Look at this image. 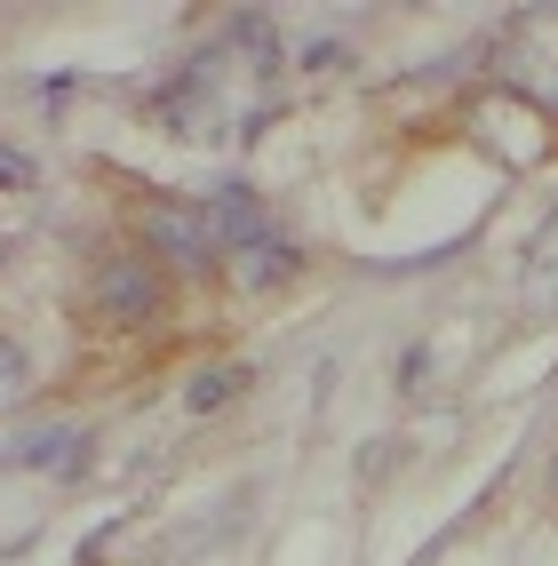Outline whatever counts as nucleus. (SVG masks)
Instances as JSON below:
<instances>
[{"label": "nucleus", "instance_id": "20e7f679", "mask_svg": "<svg viewBox=\"0 0 558 566\" xmlns=\"http://www.w3.org/2000/svg\"><path fill=\"white\" fill-rule=\"evenodd\" d=\"M17 463H41V471L72 479V471L88 463V431H72V423H56V431H24V439H17Z\"/></svg>", "mask_w": 558, "mask_h": 566}, {"label": "nucleus", "instance_id": "0eeeda50", "mask_svg": "<svg viewBox=\"0 0 558 566\" xmlns=\"http://www.w3.org/2000/svg\"><path fill=\"white\" fill-rule=\"evenodd\" d=\"M0 184H32V168H24V160H9V153H0Z\"/></svg>", "mask_w": 558, "mask_h": 566}, {"label": "nucleus", "instance_id": "f257e3e1", "mask_svg": "<svg viewBox=\"0 0 558 566\" xmlns=\"http://www.w3.org/2000/svg\"><path fill=\"white\" fill-rule=\"evenodd\" d=\"M88 304L112 319V327H152L160 304H168V280L152 255H104L96 280H88Z\"/></svg>", "mask_w": 558, "mask_h": 566}, {"label": "nucleus", "instance_id": "f03ea898", "mask_svg": "<svg viewBox=\"0 0 558 566\" xmlns=\"http://www.w3.org/2000/svg\"><path fill=\"white\" fill-rule=\"evenodd\" d=\"M144 240H152V263L168 255L176 272H215V223H208V208H192V200H152L144 208Z\"/></svg>", "mask_w": 558, "mask_h": 566}, {"label": "nucleus", "instance_id": "423d86ee", "mask_svg": "<svg viewBox=\"0 0 558 566\" xmlns=\"http://www.w3.org/2000/svg\"><path fill=\"white\" fill-rule=\"evenodd\" d=\"M248 384H255V375H248L240 359H232V367H200L192 384H183V407H192V415H215V407H232Z\"/></svg>", "mask_w": 558, "mask_h": 566}, {"label": "nucleus", "instance_id": "7ed1b4c3", "mask_svg": "<svg viewBox=\"0 0 558 566\" xmlns=\"http://www.w3.org/2000/svg\"><path fill=\"white\" fill-rule=\"evenodd\" d=\"M223 263H232V280H240V287H280V280L304 272V248L272 232V240H255V248H240V255H223Z\"/></svg>", "mask_w": 558, "mask_h": 566}, {"label": "nucleus", "instance_id": "6e6552de", "mask_svg": "<svg viewBox=\"0 0 558 566\" xmlns=\"http://www.w3.org/2000/svg\"><path fill=\"white\" fill-rule=\"evenodd\" d=\"M550 486H558V463H550Z\"/></svg>", "mask_w": 558, "mask_h": 566}, {"label": "nucleus", "instance_id": "39448f33", "mask_svg": "<svg viewBox=\"0 0 558 566\" xmlns=\"http://www.w3.org/2000/svg\"><path fill=\"white\" fill-rule=\"evenodd\" d=\"M527 312L558 319V216L543 223L535 248H527Z\"/></svg>", "mask_w": 558, "mask_h": 566}]
</instances>
